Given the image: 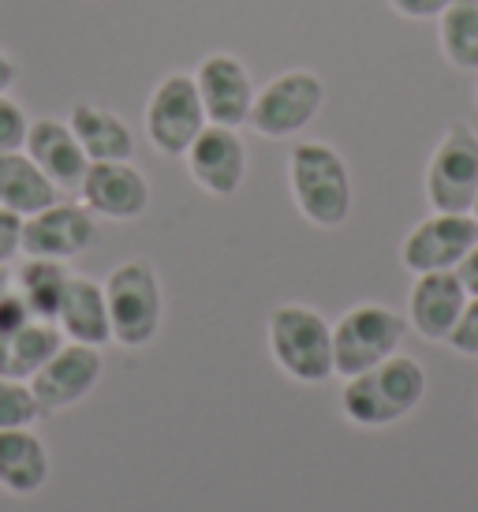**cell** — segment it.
Instances as JSON below:
<instances>
[{"mask_svg":"<svg viewBox=\"0 0 478 512\" xmlns=\"http://www.w3.org/2000/svg\"><path fill=\"white\" fill-rule=\"evenodd\" d=\"M426 397V370L419 359L396 352L378 367L344 378L340 412L348 423L366 430H381L411 415Z\"/></svg>","mask_w":478,"mask_h":512,"instance_id":"1","label":"cell"},{"mask_svg":"<svg viewBox=\"0 0 478 512\" xmlns=\"http://www.w3.org/2000/svg\"><path fill=\"white\" fill-rule=\"evenodd\" d=\"M296 210L314 228H340L352 217V172L329 143H296L288 154Z\"/></svg>","mask_w":478,"mask_h":512,"instance_id":"2","label":"cell"},{"mask_svg":"<svg viewBox=\"0 0 478 512\" xmlns=\"http://www.w3.org/2000/svg\"><path fill=\"white\" fill-rule=\"evenodd\" d=\"M269 356L299 385L329 382L333 367V326L307 303H281L269 311L266 322Z\"/></svg>","mask_w":478,"mask_h":512,"instance_id":"3","label":"cell"},{"mask_svg":"<svg viewBox=\"0 0 478 512\" xmlns=\"http://www.w3.org/2000/svg\"><path fill=\"white\" fill-rule=\"evenodd\" d=\"M105 303H109V326H113L116 344H124V348H146L161 333L165 299H161L157 270L146 258L120 262L105 277Z\"/></svg>","mask_w":478,"mask_h":512,"instance_id":"4","label":"cell"},{"mask_svg":"<svg viewBox=\"0 0 478 512\" xmlns=\"http://www.w3.org/2000/svg\"><path fill=\"white\" fill-rule=\"evenodd\" d=\"M408 322L381 303H359L333 326V367L340 378H355L400 352Z\"/></svg>","mask_w":478,"mask_h":512,"instance_id":"5","label":"cell"},{"mask_svg":"<svg viewBox=\"0 0 478 512\" xmlns=\"http://www.w3.org/2000/svg\"><path fill=\"white\" fill-rule=\"evenodd\" d=\"M325 105V83L307 68H292L269 79L262 90H254L251 124L262 139H292L307 128Z\"/></svg>","mask_w":478,"mask_h":512,"instance_id":"6","label":"cell"},{"mask_svg":"<svg viewBox=\"0 0 478 512\" xmlns=\"http://www.w3.org/2000/svg\"><path fill=\"white\" fill-rule=\"evenodd\" d=\"M206 109L198 98L195 75H165L146 101V135L150 146L165 157H183L206 128Z\"/></svg>","mask_w":478,"mask_h":512,"instance_id":"7","label":"cell"},{"mask_svg":"<svg viewBox=\"0 0 478 512\" xmlns=\"http://www.w3.org/2000/svg\"><path fill=\"white\" fill-rule=\"evenodd\" d=\"M478 195V135L452 124L426 165V199L437 214H471Z\"/></svg>","mask_w":478,"mask_h":512,"instance_id":"8","label":"cell"},{"mask_svg":"<svg viewBox=\"0 0 478 512\" xmlns=\"http://www.w3.org/2000/svg\"><path fill=\"white\" fill-rule=\"evenodd\" d=\"M478 243V221L471 214H430L411 228L400 243V262L415 277L419 273L456 270L464 255Z\"/></svg>","mask_w":478,"mask_h":512,"instance_id":"9","label":"cell"},{"mask_svg":"<svg viewBox=\"0 0 478 512\" xmlns=\"http://www.w3.org/2000/svg\"><path fill=\"white\" fill-rule=\"evenodd\" d=\"M98 240L94 214L83 202H53L38 214L23 217V255L27 258H79Z\"/></svg>","mask_w":478,"mask_h":512,"instance_id":"10","label":"cell"},{"mask_svg":"<svg viewBox=\"0 0 478 512\" xmlns=\"http://www.w3.org/2000/svg\"><path fill=\"white\" fill-rule=\"evenodd\" d=\"M79 195L86 210L105 221H139L150 210V180L131 161H90Z\"/></svg>","mask_w":478,"mask_h":512,"instance_id":"11","label":"cell"},{"mask_svg":"<svg viewBox=\"0 0 478 512\" xmlns=\"http://www.w3.org/2000/svg\"><path fill=\"white\" fill-rule=\"evenodd\" d=\"M101 370H105L101 348L68 341L60 344L57 356L30 378V389L42 404V412H64V408H75L79 400L98 389Z\"/></svg>","mask_w":478,"mask_h":512,"instance_id":"12","label":"cell"},{"mask_svg":"<svg viewBox=\"0 0 478 512\" xmlns=\"http://www.w3.org/2000/svg\"><path fill=\"white\" fill-rule=\"evenodd\" d=\"M183 161H187L191 180L217 199H232L247 180V146H243L236 128L206 124L202 135L187 146Z\"/></svg>","mask_w":478,"mask_h":512,"instance_id":"13","label":"cell"},{"mask_svg":"<svg viewBox=\"0 0 478 512\" xmlns=\"http://www.w3.org/2000/svg\"><path fill=\"white\" fill-rule=\"evenodd\" d=\"M195 86L210 124L236 131L247 124L254 105V79L243 60H236L232 53H210L195 68Z\"/></svg>","mask_w":478,"mask_h":512,"instance_id":"14","label":"cell"},{"mask_svg":"<svg viewBox=\"0 0 478 512\" xmlns=\"http://www.w3.org/2000/svg\"><path fill=\"white\" fill-rule=\"evenodd\" d=\"M467 292L456 270L419 273L408 296V322L426 341H449L452 326L460 322Z\"/></svg>","mask_w":478,"mask_h":512,"instance_id":"15","label":"cell"},{"mask_svg":"<svg viewBox=\"0 0 478 512\" xmlns=\"http://www.w3.org/2000/svg\"><path fill=\"white\" fill-rule=\"evenodd\" d=\"M23 150L30 154V161L60 187V191H71V187L83 184L86 169H90V157L83 154L79 139L71 135L68 120H53V116H42V120H30L27 128V143Z\"/></svg>","mask_w":478,"mask_h":512,"instance_id":"16","label":"cell"},{"mask_svg":"<svg viewBox=\"0 0 478 512\" xmlns=\"http://www.w3.org/2000/svg\"><path fill=\"white\" fill-rule=\"evenodd\" d=\"M53 322H57V329L68 337L71 344L105 348V344L113 341L109 303H105V285L90 281V277H75V273H71L64 292H60Z\"/></svg>","mask_w":478,"mask_h":512,"instance_id":"17","label":"cell"},{"mask_svg":"<svg viewBox=\"0 0 478 512\" xmlns=\"http://www.w3.org/2000/svg\"><path fill=\"white\" fill-rule=\"evenodd\" d=\"M49 483V449L34 427L0 430V490L30 498Z\"/></svg>","mask_w":478,"mask_h":512,"instance_id":"18","label":"cell"},{"mask_svg":"<svg viewBox=\"0 0 478 512\" xmlns=\"http://www.w3.org/2000/svg\"><path fill=\"white\" fill-rule=\"evenodd\" d=\"M68 128L90 161H131V154H135L131 128L116 113L101 109V105L79 101L68 116Z\"/></svg>","mask_w":478,"mask_h":512,"instance_id":"19","label":"cell"},{"mask_svg":"<svg viewBox=\"0 0 478 512\" xmlns=\"http://www.w3.org/2000/svg\"><path fill=\"white\" fill-rule=\"evenodd\" d=\"M60 199V187L45 176L27 150H8L0 154V206L19 217H30L53 206Z\"/></svg>","mask_w":478,"mask_h":512,"instance_id":"20","label":"cell"},{"mask_svg":"<svg viewBox=\"0 0 478 512\" xmlns=\"http://www.w3.org/2000/svg\"><path fill=\"white\" fill-rule=\"evenodd\" d=\"M60 344H64V333L57 329V322L30 318L27 326L15 329L8 341H0V378H23V382H30L49 359L57 356Z\"/></svg>","mask_w":478,"mask_h":512,"instance_id":"21","label":"cell"},{"mask_svg":"<svg viewBox=\"0 0 478 512\" xmlns=\"http://www.w3.org/2000/svg\"><path fill=\"white\" fill-rule=\"evenodd\" d=\"M68 266L57 262V258H27L12 277V288L23 296V303L30 307L34 318H49L57 314L60 292L68 285Z\"/></svg>","mask_w":478,"mask_h":512,"instance_id":"22","label":"cell"},{"mask_svg":"<svg viewBox=\"0 0 478 512\" xmlns=\"http://www.w3.org/2000/svg\"><path fill=\"white\" fill-rule=\"evenodd\" d=\"M437 34L452 68L478 72V0H456L449 12L437 15Z\"/></svg>","mask_w":478,"mask_h":512,"instance_id":"23","label":"cell"},{"mask_svg":"<svg viewBox=\"0 0 478 512\" xmlns=\"http://www.w3.org/2000/svg\"><path fill=\"white\" fill-rule=\"evenodd\" d=\"M42 404L23 378H0V430H23L42 419Z\"/></svg>","mask_w":478,"mask_h":512,"instance_id":"24","label":"cell"},{"mask_svg":"<svg viewBox=\"0 0 478 512\" xmlns=\"http://www.w3.org/2000/svg\"><path fill=\"white\" fill-rule=\"evenodd\" d=\"M27 128H30V120H27V113H23V105L12 101L8 94H0V154L23 150Z\"/></svg>","mask_w":478,"mask_h":512,"instance_id":"25","label":"cell"},{"mask_svg":"<svg viewBox=\"0 0 478 512\" xmlns=\"http://www.w3.org/2000/svg\"><path fill=\"white\" fill-rule=\"evenodd\" d=\"M445 344H449L452 352H460V356L478 359V296H467L464 314H460V322L452 326Z\"/></svg>","mask_w":478,"mask_h":512,"instance_id":"26","label":"cell"},{"mask_svg":"<svg viewBox=\"0 0 478 512\" xmlns=\"http://www.w3.org/2000/svg\"><path fill=\"white\" fill-rule=\"evenodd\" d=\"M15 255H23V217L0 206V266L15 262Z\"/></svg>","mask_w":478,"mask_h":512,"instance_id":"27","label":"cell"},{"mask_svg":"<svg viewBox=\"0 0 478 512\" xmlns=\"http://www.w3.org/2000/svg\"><path fill=\"white\" fill-rule=\"evenodd\" d=\"M30 318H34V314H30V307L23 303V296H19L15 288H8V292L0 296V341H8L15 329L27 326Z\"/></svg>","mask_w":478,"mask_h":512,"instance_id":"28","label":"cell"},{"mask_svg":"<svg viewBox=\"0 0 478 512\" xmlns=\"http://www.w3.org/2000/svg\"><path fill=\"white\" fill-rule=\"evenodd\" d=\"M456 0H389V8L404 19H437L441 12H449Z\"/></svg>","mask_w":478,"mask_h":512,"instance_id":"29","label":"cell"},{"mask_svg":"<svg viewBox=\"0 0 478 512\" xmlns=\"http://www.w3.org/2000/svg\"><path fill=\"white\" fill-rule=\"evenodd\" d=\"M456 277H460V285H464L467 296H478V243L464 255V262L456 266Z\"/></svg>","mask_w":478,"mask_h":512,"instance_id":"30","label":"cell"},{"mask_svg":"<svg viewBox=\"0 0 478 512\" xmlns=\"http://www.w3.org/2000/svg\"><path fill=\"white\" fill-rule=\"evenodd\" d=\"M15 86V60L0 49V94H8Z\"/></svg>","mask_w":478,"mask_h":512,"instance_id":"31","label":"cell"},{"mask_svg":"<svg viewBox=\"0 0 478 512\" xmlns=\"http://www.w3.org/2000/svg\"><path fill=\"white\" fill-rule=\"evenodd\" d=\"M12 288V273H8V266H0V296Z\"/></svg>","mask_w":478,"mask_h":512,"instance_id":"32","label":"cell"},{"mask_svg":"<svg viewBox=\"0 0 478 512\" xmlns=\"http://www.w3.org/2000/svg\"><path fill=\"white\" fill-rule=\"evenodd\" d=\"M471 217L478 221V195H475V202H471Z\"/></svg>","mask_w":478,"mask_h":512,"instance_id":"33","label":"cell"}]
</instances>
